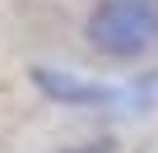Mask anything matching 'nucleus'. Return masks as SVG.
I'll return each mask as SVG.
<instances>
[{
    "label": "nucleus",
    "mask_w": 158,
    "mask_h": 153,
    "mask_svg": "<svg viewBox=\"0 0 158 153\" xmlns=\"http://www.w3.org/2000/svg\"><path fill=\"white\" fill-rule=\"evenodd\" d=\"M84 33L93 51L130 60L158 42V0H98Z\"/></svg>",
    "instance_id": "1"
},
{
    "label": "nucleus",
    "mask_w": 158,
    "mask_h": 153,
    "mask_svg": "<svg viewBox=\"0 0 158 153\" xmlns=\"http://www.w3.org/2000/svg\"><path fill=\"white\" fill-rule=\"evenodd\" d=\"M33 84L51 102H65V107H116V84H98V79L65 74V70H51V65L33 70Z\"/></svg>",
    "instance_id": "2"
},
{
    "label": "nucleus",
    "mask_w": 158,
    "mask_h": 153,
    "mask_svg": "<svg viewBox=\"0 0 158 153\" xmlns=\"http://www.w3.org/2000/svg\"><path fill=\"white\" fill-rule=\"evenodd\" d=\"M153 107H158V70L135 74L130 84H116V107H112V111H121V116H144V111H153Z\"/></svg>",
    "instance_id": "3"
},
{
    "label": "nucleus",
    "mask_w": 158,
    "mask_h": 153,
    "mask_svg": "<svg viewBox=\"0 0 158 153\" xmlns=\"http://www.w3.org/2000/svg\"><path fill=\"white\" fill-rule=\"evenodd\" d=\"M60 153H116L112 139H89V144H74V148H60Z\"/></svg>",
    "instance_id": "4"
}]
</instances>
